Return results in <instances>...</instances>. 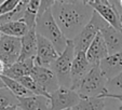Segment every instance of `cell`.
<instances>
[{"mask_svg": "<svg viewBox=\"0 0 122 110\" xmlns=\"http://www.w3.org/2000/svg\"><path fill=\"white\" fill-rule=\"evenodd\" d=\"M94 10L88 1H55L52 14L68 40H74L88 25Z\"/></svg>", "mask_w": 122, "mask_h": 110, "instance_id": "obj_1", "label": "cell"}, {"mask_svg": "<svg viewBox=\"0 0 122 110\" xmlns=\"http://www.w3.org/2000/svg\"><path fill=\"white\" fill-rule=\"evenodd\" d=\"M36 31L38 35L44 37L53 44L58 54H62L64 52L68 43V39L64 36L56 24L52 14V8L46 10L41 15H38L36 22Z\"/></svg>", "mask_w": 122, "mask_h": 110, "instance_id": "obj_2", "label": "cell"}, {"mask_svg": "<svg viewBox=\"0 0 122 110\" xmlns=\"http://www.w3.org/2000/svg\"><path fill=\"white\" fill-rule=\"evenodd\" d=\"M107 83H108V80L102 72L99 65H96L79 83L76 92L81 98H88V97H102L103 98L104 95L108 93Z\"/></svg>", "mask_w": 122, "mask_h": 110, "instance_id": "obj_3", "label": "cell"}, {"mask_svg": "<svg viewBox=\"0 0 122 110\" xmlns=\"http://www.w3.org/2000/svg\"><path fill=\"white\" fill-rule=\"evenodd\" d=\"M108 25L109 24L97 12H93V15L91 17L90 22L88 23V25L85 26L82 31L72 40L75 45V52H86L89 46L94 41V39L101 32V30L107 27Z\"/></svg>", "mask_w": 122, "mask_h": 110, "instance_id": "obj_4", "label": "cell"}, {"mask_svg": "<svg viewBox=\"0 0 122 110\" xmlns=\"http://www.w3.org/2000/svg\"><path fill=\"white\" fill-rule=\"evenodd\" d=\"M75 56H76V52H75L74 42L72 40H68V43H67V46L64 50V52L60 54L58 58L50 67L55 72L61 86L71 89L70 72H71V65Z\"/></svg>", "mask_w": 122, "mask_h": 110, "instance_id": "obj_5", "label": "cell"}, {"mask_svg": "<svg viewBox=\"0 0 122 110\" xmlns=\"http://www.w3.org/2000/svg\"><path fill=\"white\" fill-rule=\"evenodd\" d=\"M88 3L109 25L112 26L113 28H116L118 30H121V25H120V11H121V7H120L119 1L89 0Z\"/></svg>", "mask_w": 122, "mask_h": 110, "instance_id": "obj_6", "label": "cell"}, {"mask_svg": "<svg viewBox=\"0 0 122 110\" xmlns=\"http://www.w3.org/2000/svg\"><path fill=\"white\" fill-rule=\"evenodd\" d=\"M21 38L2 35L0 38V60L5 64V69L19 62L21 56Z\"/></svg>", "mask_w": 122, "mask_h": 110, "instance_id": "obj_7", "label": "cell"}, {"mask_svg": "<svg viewBox=\"0 0 122 110\" xmlns=\"http://www.w3.org/2000/svg\"><path fill=\"white\" fill-rule=\"evenodd\" d=\"M81 97L75 90L61 86L50 94V110H69L79 104Z\"/></svg>", "mask_w": 122, "mask_h": 110, "instance_id": "obj_8", "label": "cell"}, {"mask_svg": "<svg viewBox=\"0 0 122 110\" xmlns=\"http://www.w3.org/2000/svg\"><path fill=\"white\" fill-rule=\"evenodd\" d=\"M58 56L60 54L53 44L44 37L37 34V55L35 58V64L40 67L50 68Z\"/></svg>", "mask_w": 122, "mask_h": 110, "instance_id": "obj_9", "label": "cell"}, {"mask_svg": "<svg viewBox=\"0 0 122 110\" xmlns=\"http://www.w3.org/2000/svg\"><path fill=\"white\" fill-rule=\"evenodd\" d=\"M30 77L34 79L42 89L44 90L46 93L49 95L52 94L53 92L58 90L61 87L60 83H58L57 77H56L55 72L51 68H46V67H40L36 66L34 67Z\"/></svg>", "mask_w": 122, "mask_h": 110, "instance_id": "obj_10", "label": "cell"}, {"mask_svg": "<svg viewBox=\"0 0 122 110\" xmlns=\"http://www.w3.org/2000/svg\"><path fill=\"white\" fill-rule=\"evenodd\" d=\"M93 65L90 64V62L86 58L85 52L76 53V56L74 58V62L71 65V89L76 91L79 83L84 79V77L90 72V70L93 68Z\"/></svg>", "mask_w": 122, "mask_h": 110, "instance_id": "obj_11", "label": "cell"}, {"mask_svg": "<svg viewBox=\"0 0 122 110\" xmlns=\"http://www.w3.org/2000/svg\"><path fill=\"white\" fill-rule=\"evenodd\" d=\"M85 54H86L88 60L93 66L99 65V63L109 55L108 49H107L105 40H104L101 32L97 35L96 38L94 39V41L91 43V45L89 46V49H88V51L85 52Z\"/></svg>", "mask_w": 122, "mask_h": 110, "instance_id": "obj_12", "label": "cell"}, {"mask_svg": "<svg viewBox=\"0 0 122 110\" xmlns=\"http://www.w3.org/2000/svg\"><path fill=\"white\" fill-rule=\"evenodd\" d=\"M99 68L107 80H111L122 72V52L108 55L99 63Z\"/></svg>", "mask_w": 122, "mask_h": 110, "instance_id": "obj_13", "label": "cell"}, {"mask_svg": "<svg viewBox=\"0 0 122 110\" xmlns=\"http://www.w3.org/2000/svg\"><path fill=\"white\" fill-rule=\"evenodd\" d=\"M22 50L19 62L28 60H35L37 55V31L36 28L29 29L28 32L21 38Z\"/></svg>", "mask_w": 122, "mask_h": 110, "instance_id": "obj_14", "label": "cell"}, {"mask_svg": "<svg viewBox=\"0 0 122 110\" xmlns=\"http://www.w3.org/2000/svg\"><path fill=\"white\" fill-rule=\"evenodd\" d=\"M105 43L108 49L109 55L122 52V31L108 25L101 30Z\"/></svg>", "mask_w": 122, "mask_h": 110, "instance_id": "obj_15", "label": "cell"}, {"mask_svg": "<svg viewBox=\"0 0 122 110\" xmlns=\"http://www.w3.org/2000/svg\"><path fill=\"white\" fill-rule=\"evenodd\" d=\"M35 66H36L35 60L17 62L14 65H12L11 67L5 69V72H3V76L17 81L21 78H24L26 76H30V73H31Z\"/></svg>", "mask_w": 122, "mask_h": 110, "instance_id": "obj_16", "label": "cell"}, {"mask_svg": "<svg viewBox=\"0 0 122 110\" xmlns=\"http://www.w3.org/2000/svg\"><path fill=\"white\" fill-rule=\"evenodd\" d=\"M19 108L21 110H50V98L41 95L21 97Z\"/></svg>", "mask_w": 122, "mask_h": 110, "instance_id": "obj_17", "label": "cell"}, {"mask_svg": "<svg viewBox=\"0 0 122 110\" xmlns=\"http://www.w3.org/2000/svg\"><path fill=\"white\" fill-rule=\"evenodd\" d=\"M29 28L25 24L23 20L20 21H13L0 25V34L5 36L15 37V38H23L28 32Z\"/></svg>", "mask_w": 122, "mask_h": 110, "instance_id": "obj_18", "label": "cell"}, {"mask_svg": "<svg viewBox=\"0 0 122 110\" xmlns=\"http://www.w3.org/2000/svg\"><path fill=\"white\" fill-rule=\"evenodd\" d=\"M40 2L41 1H39V0H29L27 3V7L25 9L24 16L22 20L25 22V24L29 29L36 28V22H37Z\"/></svg>", "mask_w": 122, "mask_h": 110, "instance_id": "obj_19", "label": "cell"}, {"mask_svg": "<svg viewBox=\"0 0 122 110\" xmlns=\"http://www.w3.org/2000/svg\"><path fill=\"white\" fill-rule=\"evenodd\" d=\"M0 78L2 79V81L5 82V86L10 90V91L15 95L17 98H21V97H29V96H34L31 92H29L21 82L16 80H13L11 78H8L5 76H0Z\"/></svg>", "mask_w": 122, "mask_h": 110, "instance_id": "obj_20", "label": "cell"}, {"mask_svg": "<svg viewBox=\"0 0 122 110\" xmlns=\"http://www.w3.org/2000/svg\"><path fill=\"white\" fill-rule=\"evenodd\" d=\"M71 110H105V101L102 97L81 98L78 105Z\"/></svg>", "mask_w": 122, "mask_h": 110, "instance_id": "obj_21", "label": "cell"}, {"mask_svg": "<svg viewBox=\"0 0 122 110\" xmlns=\"http://www.w3.org/2000/svg\"><path fill=\"white\" fill-rule=\"evenodd\" d=\"M10 106H19V98L8 87L0 90V110H5Z\"/></svg>", "mask_w": 122, "mask_h": 110, "instance_id": "obj_22", "label": "cell"}, {"mask_svg": "<svg viewBox=\"0 0 122 110\" xmlns=\"http://www.w3.org/2000/svg\"><path fill=\"white\" fill-rule=\"evenodd\" d=\"M17 81L21 82L22 84H23L29 92H31L34 95H41V96H46V97H49V98H50V95H49L48 93H46L44 90L42 89V87L40 86L30 76H26V77H24V78H21Z\"/></svg>", "mask_w": 122, "mask_h": 110, "instance_id": "obj_23", "label": "cell"}, {"mask_svg": "<svg viewBox=\"0 0 122 110\" xmlns=\"http://www.w3.org/2000/svg\"><path fill=\"white\" fill-rule=\"evenodd\" d=\"M107 91L110 94H122V72L108 81Z\"/></svg>", "mask_w": 122, "mask_h": 110, "instance_id": "obj_24", "label": "cell"}, {"mask_svg": "<svg viewBox=\"0 0 122 110\" xmlns=\"http://www.w3.org/2000/svg\"><path fill=\"white\" fill-rule=\"evenodd\" d=\"M20 1L21 0H5V1H2V3L0 5V16L12 12L19 5Z\"/></svg>", "mask_w": 122, "mask_h": 110, "instance_id": "obj_25", "label": "cell"}, {"mask_svg": "<svg viewBox=\"0 0 122 110\" xmlns=\"http://www.w3.org/2000/svg\"><path fill=\"white\" fill-rule=\"evenodd\" d=\"M103 98H115V99H118V100L121 103L120 105L119 109L118 110H122V94H110V93H107V94L104 95Z\"/></svg>", "mask_w": 122, "mask_h": 110, "instance_id": "obj_26", "label": "cell"}, {"mask_svg": "<svg viewBox=\"0 0 122 110\" xmlns=\"http://www.w3.org/2000/svg\"><path fill=\"white\" fill-rule=\"evenodd\" d=\"M5 64H3L1 60H0V76H2L3 75V72H5Z\"/></svg>", "mask_w": 122, "mask_h": 110, "instance_id": "obj_27", "label": "cell"}, {"mask_svg": "<svg viewBox=\"0 0 122 110\" xmlns=\"http://www.w3.org/2000/svg\"><path fill=\"white\" fill-rule=\"evenodd\" d=\"M5 110H20L19 106H10V107L5 108Z\"/></svg>", "mask_w": 122, "mask_h": 110, "instance_id": "obj_28", "label": "cell"}, {"mask_svg": "<svg viewBox=\"0 0 122 110\" xmlns=\"http://www.w3.org/2000/svg\"><path fill=\"white\" fill-rule=\"evenodd\" d=\"M5 87H7V86H5V82L2 81V79L0 78V90H1V89H5Z\"/></svg>", "mask_w": 122, "mask_h": 110, "instance_id": "obj_29", "label": "cell"}, {"mask_svg": "<svg viewBox=\"0 0 122 110\" xmlns=\"http://www.w3.org/2000/svg\"><path fill=\"white\" fill-rule=\"evenodd\" d=\"M120 25H121V30H122V10L120 11Z\"/></svg>", "mask_w": 122, "mask_h": 110, "instance_id": "obj_30", "label": "cell"}, {"mask_svg": "<svg viewBox=\"0 0 122 110\" xmlns=\"http://www.w3.org/2000/svg\"><path fill=\"white\" fill-rule=\"evenodd\" d=\"M119 2H120V7H121V10H122V0L121 1H119Z\"/></svg>", "mask_w": 122, "mask_h": 110, "instance_id": "obj_31", "label": "cell"}, {"mask_svg": "<svg viewBox=\"0 0 122 110\" xmlns=\"http://www.w3.org/2000/svg\"><path fill=\"white\" fill-rule=\"evenodd\" d=\"M1 36H2V35H1V34H0V38H1Z\"/></svg>", "mask_w": 122, "mask_h": 110, "instance_id": "obj_32", "label": "cell"}, {"mask_svg": "<svg viewBox=\"0 0 122 110\" xmlns=\"http://www.w3.org/2000/svg\"><path fill=\"white\" fill-rule=\"evenodd\" d=\"M69 110H71V109H69Z\"/></svg>", "mask_w": 122, "mask_h": 110, "instance_id": "obj_33", "label": "cell"}, {"mask_svg": "<svg viewBox=\"0 0 122 110\" xmlns=\"http://www.w3.org/2000/svg\"><path fill=\"white\" fill-rule=\"evenodd\" d=\"M20 110H21V109H20Z\"/></svg>", "mask_w": 122, "mask_h": 110, "instance_id": "obj_34", "label": "cell"}]
</instances>
